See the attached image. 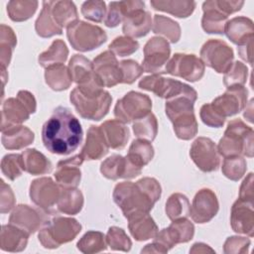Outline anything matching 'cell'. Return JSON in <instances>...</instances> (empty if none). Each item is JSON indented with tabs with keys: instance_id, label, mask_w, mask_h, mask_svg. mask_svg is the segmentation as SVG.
<instances>
[{
	"instance_id": "1",
	"label": "cell",
	"mask_w": 254,
	"mask_h": 254,
	"mask_svg": "<svg viewBox=\"0 0 254 254\" xmlns=\"http://www.w3.org/2000/svg\"><path fill=\"white\" fill-rule=\"evenodd\" d=\"M83 137L78 119L64 106L57 107L42 128L45 148L56 155H68L80 145Z\"/></svg>"
},
{
	"instance_id": "2",
	"label": "cell",
	"mask_w": 254,
	"mask_h": 254,
	"mask_svg": "<svg viewBox=\"0 0 254 254\" xmlns=\"http://www.w3.org/2000/svg\"><path fill=\"white\" fill-rule=\"evenodd\" d=\"M161 194L160 183L154 178L145 177L136 183L122 182L117 184L113 190L112 197L127 218L133 213L150 212L154 204L160 199Z\"/></svg>"
},
{
	"instance_id": "3",
	"label": "cell",
	"mask_w": 254,
	"mask_h": 254,
	"mask_svg": "<svg viewBox=\"0 0 254 254\" xmlns=\"http://www.w3.org/2000/svg\"><path fill=\"white\" fill-rule=\"evenodd\" d=\"M253 129L241 119L228 122L224 135L216 146L219 155L225 157L246 156L253 157Z\"/></svg>"
},
{
	"instance_id": "4",
	"label": "cell",
	"mask_w": 254,
	"mask_h": 254,
	"mask_svg": "<svg viewBox=\"0 0 254 254\" xmlns=\"http://www.w3.org/2000/svg\"><path fill=\"white\" fill-rule=\"evenodd\" d=\"M80 231L81 224L75 218L56 215L48 218L44 223L38 238L45 248L56 249L72 241Z\"/></svg>"
},
{
	"instance_id": "5",
	"label": "cell",
	"mask_w": 254,
	"mask_h": 254,
	"mask_svg": "<svg viewBox=\"0 0 254 254\" xmlns=\"http://www.w3.org/2000/svg\"><path fill=\"white\" fill-rule=\"evenodd\" d=\"M66 37L71 47L79 52L95 50L107 40V35L103 29L80 20L66 28Z\"/></svg>"
},
{
	"instance_id": "6",
	"label": "cell",
	"mask_w": 254,
	"mask_h": 254,
	"mask_svg": "<svg viewBox=\"0 0 254 254\" xmlns=\"http://www.w3.org/2000/svg\"><path fill=\"white\" fill-rule=\"evenodd\" d=\"M69 100L76 112L84 119L99 121L108 113L112 97L110 93L104 90L100 95L86 96L79 92L75 87L71 90Z\"/></svg>"
},
{
	"instance_id": "7",
	"label": "cell",
	"mask_w": 254,
	"mask_h": 254,
	"mask_svg": "<svg viewBox=\"0 0 254 254\" xmlns=\"http://www.w3.org/2000/svg\"><path fill=\"white\" fill-rule=\"evenodd\" d=\"M152 100L144 93L129 91L118 99L114 107V116L123 123L134 122L151 112Z\"/></svg>"
},
{
	"instance_id": "8",
	"label": "cell",
	"mask_w": 254,
	"mask_h": 254,
	"mask_svg": "<svg viewBox=\"0 0 254 254\" xmlns=\"http://www.w3.org/2000/svg\"><path fill=\"white\" fill-rule=\"evenodd\" d=\"M204 65L211 67L218 73H225L233 64L234 54L227 43L218 39L206 41L199 52Z\"/></svg>"
},
{
	"instance_id": "9",
	"label": "cell",
	"mask_w": 254,
	"mask_h": 254,
	"mask_svg": "<svg viewBox=\"0 0 254 254\" xmlns=\"http://www.w3.org/2000/svg\"><path fill=\"white\" fill-rule=\"evenodd\" d=\"M204 71L205 65L193 54L177 53L168 61L165 67V73L182 77L190 82L200 80Z\"/></svg>"
},
{
	"instance_id": "10",
	"label": "cell",
	"mask_w": 254,
	"mask_h": 254,
	"mask_svg": "<svg viewBox=\"0 0 254 254\" xmlns=\"http://www.w3.org/2000/svg\"><path fill=\"white\" fill-rule=\"evenodd\" d=\"M142 67L145 72L153 74L165 73V67L169 61L171 48L169 42L162 37H153L145 44Z\"/></svg>"
},
{
	"instance_id": "11",
	"label": "cell",
	"mask_w": 254,
	"mask_h": 254,
	"mask_svg": "<svg viewBox=\"0 0 254 254\" xmlns=\"http://www.w3.org/2000/svg\"><path fill=\"white\" fill-rule=\"evenodd\" d=\"M190 156L195 166L204 173L216 171L220 164L216 145L207 137H198L193 141L190 149Z\"/></svg>"
},
{
	"instance_id": "12",
	"label": "cell",
	"mask_w": 254,
	"mask_h": 254,
	"mask_svg": "<svg viewBox=\"0 0 254 254\" xmlns=\"http://www.w3.org/2000/svg\"><path fill=\"white\" fill-rule=\"evenodd\" d=\"M139 87L151 91L155 95L165 98L166 100L193 89L190 85L180 80L163 77L160 74H151L143 77L139 82Z\"/></svg>"
},
{
	"instance_id": "13",
	"label": "cell",
	"mask_w": 254,
	"mask_h": 254,
	"mask_svg": "<svg viewBox=\"0 0 254 254\" xmlns=\"http://www.w3.org/2000/svg\"><path fill=\"white\" fill-rule=\"evenodd\" d=\"M248 90L245 86H231L214 98L210 103L214 110L224 119L242 111L247 105Z\"/></svg>"
},
{
	"instance_id": "14",
	"label": "cell",
	"mask_w": 254,
	"mask_h": 254,
	"mask_svg": "<svg viewBox=\"0 0 254 254\" xmlns=\"http://www.w3.org/2000/svg\"><path fill=\"white\" fill-rule=\"evenodd\" d=\"M62 191V187L50 177H43L34 180L30 186L31 200L45 211L58 203Z\"/></svg>"
},
{
	"instance_id": "15",
	"label": "cell",
	"mask_w": 254,
	"mask_h": 254,
	"mask_svg": "<svg viewBox=\"0 0 254 254\" xmlns=\"http://www.w3.org/2000/svg\"><path fill=\"white\" fill-rule=\"evenodd\" d=\"M194 225L188 218L173 220L167 227L162 229L154 237V240L163 245L168 251L179 243H186L192 239Z\"/></svg>"
},
{
	"instance_id": "16",
	"label": "cell",
	"mask_w": 254,
	"mask_h": 254,
	"mask_svg": "<svg viewBox=\"0 0 254 254\" xmlns=\"http://www.w3.org/2000/svg\"><path fill=\"white\" fill-rule=\"evenodd\" d=\"M152 28V18L150 12L145 10V3L136 0L134 7L128 12L123 20L122 31L130 38H142L146 36Z\"/></svg>"
},
{
	"instance_id": "17",
	"label": "cell",
	"mask_w": 254,
	"mask_h": 254,
	"mask_svg": "<svg viewBox=\"0 0 254 254\" xmlns=\"http://www.w3.org/2000/svg\"><path fill=\"white\" fill-rule=\"evenodd\" d=\"M141 167L135 165L127 156L118 154L111 155L100 165V173L108 180L116 181L118 179H133L142 172Z\"/></svg>"
},
{
	"instance_id": "18",
	"label": "cell",
	"mask_w": 254,
	"mask_h": 254,
	"mask_svg": "<svg viewBox=\"0 0 254 254\" xmlns=\"http://www.w3.org/2000/svg\"><path fill=\"white\" fill-rule=\"evenodd\" d=\"M219 202L216 194L209 189L199 190L190 205V216L196 223L209 222L218 212Z\"/></svg>"
},
{
	"instance_id": "19",
	"label": "cell",
	"mask_w": 254,
	"mask_h": 254,
	"mask_svg": "<svg viewBox=\"0 0 254 254\" xmlns=\"http://www.w3.org/2000/svg\"><path fill=\"white\" fill-rule=\"evenodd\" d=\"M93 69L106 87L122 83V72L116 56L111 51L99 54L92 62Z\"/></svg>"
},
{
	"instance_id": "20",
	"label": "cell",
	"mask_w": 254,
	"mask_h": 254,
	"mask_svg": "<svg viewBox=\"0 0 254 254\" xmlns=\"http://www.w3.org/2000/svg\"><path fill=\"white\" fill-rule=\"evenodd\" d=\"M45 214L28 204H19L12 210L9 223L31 235L39 230L47 221Z\"/></svg>"
},
{
	"instance_id": "21",
	"label": "cell",
	"mask_w": 254,
	"mask_h": 254,
	"mask_svg": "<svg viewBox=\"0 0 254 254\" xmlns=\"http://www.w3.org/2000/svg\"><path fill=\"white\" fill-rule=\"evenodd\" d=\"M253 202L238 198L231 206L230 224L233 231L245 234L249 237L254 235V210Z\"/></svg>"
},
{
	"instance_id": "22",
	"label": "cell",
	"mask_w": 254,
	"mask_h": 254,
	"mask_svg": "<svg viewBox=\"0 0 254 254\" xmlns=\"http://www.w3.org/2000/svg\"><path fill=\"white\" fill-rule=\"evenodd\" d=\"M83 161L84 159L80 154L60 161L54 175L56 182L63 188H76L81 179L79 167Z\"/></svg>"
},
{
	"instance_id": "23",
	"label": "cell",
	"mask_w": 254,
	"mask_h": 254,
	"mask_svg": "<svg viewBox=\"0 0 254 254\" xmlns=\"http://www.w3.org/2000/svg\"><path fill=\"white\" fill-rule=\"evenodd\" d=\"M30 110L24 102L16 97H10L2 103L1 110V132L11 127L22 125L23 122L29 119Z\"/></svg>"
},
{
	"instance_id": "24",
	"label": "cell",
	"mask_w": 254,
	"mask_h": 254,
	"mask_svg": "<svg viewBox=\"0 0 254 254\" xmlns=\"http://www.w3.org/2000/svg\"><path fill=\"white\" fill-rule=\"evenodd\" d=\"M127 220L129 231L137 241L154 238L159 232L158 226L149 212L133 213L127 217Z\"/></svg>"
},
{
	"instance_id": "25",
	"label": "cell",
	"mask_w": 254,
	"mask_h": 254,
	"mask_svg": "<svg viewBox=\"0 0 254 254\" xmlns=\"http://www.w3.org/2000/svg\"><path fill=\"white\" fill-rule=\"evenodd\" d=\"M203 15L201 27L207 34H224V28L228 16L223 13L216 4V0H208L202 4Z\"/></svg>"
},
{
	"instance_id": "26",
	"label": "cell",
	"mask_w": 254,
	"mask_h": 254,
	"mask_svg": "<svg viewBox=\"0 0 254 254\" xmlns=\"http://www.w3.org/2000/svg\"><path fill=\"white\" fill-rule=\"evenodd\" d=\"M109 147L105 141L99 126L91 125L87 130L85 143L81 149L80 155L84 160H99L108 153Z\"/></svg>"
},
{
	"instance_id": "27",
	"label": "cell",
	"mask_w": 254,
	"mask_h": 254,
	"mask_svg": "<svg viewBox=\"0 0 254 254\" xmlns=\"http://www.w3.org/2000/svg\"><path fill=\"white\" fill-rule=\"evenodd\" d=\"M99 127L109 148L121 150L126 146L130 137V131L125 123L117 119H111L103 122Z\"/></svg>"
},
{
	"instance_id": "28",
	"label": "cell",
	"mask_w": 254,
	"mask_h": 254,
	"mask_svg": "<svg viewBox=\"0 0 254 254\" xmlns=\"http://www.w3.org/2000/svg\"><path fill=\"white\" fill-rule=\"evenodd\" d=\"M224 34L233 44L241 46L249 39L254 38L253 21L244 16L232 18L227 21Z\"/></svg>"
},
{
	"instance_id": "29",
	"label": "cell",
	"mask_w": 254,
	"mask_h": 254,
	"mask_svg": "<svg viewBox=\"0 0 254 254\" xmlns=\"http://www.w3.org/2000/svg\"><path fill=\"white\" fill-rule=\"evenodd\" d=\"M29 234L13 224L2 225L0 236V247L7 252H21L27 244Z\"/></svg>"
},
{
	"instance_id": "30",
	"label": "cell",
	"mask_w": 254,
	"mask_h": 254,
	"mask_svg": "<svg viewBox=\"0 0 254 254\" xmlns=\"http://www.w3.org/2000/svg\"><path fill=\"white\" fill-rule=\"evenodd\" d=\"M51 15L55 23L61 28H67L69 25L77 21V10L72 1L58 0L47 1Z\"/></svg>"
},
{
	"instance_id": "31",
	"label": "cell",
	"mask_w": 254,
	"mask_h": 254,
	"mask_svg": "<svg viewBox=\"0 0 254 254\" xmlns=\"http://www.w3.org/2000/svg\"><path fill=\"white\" fill-rule=\"evenodd\" d=\"M34 132L28 127L19 125L2 131V145L8 150H20L33 143Z\"/></svg>"
},
{
	"instance_id": "32",
	"label": "cell",
	"mask_w": 254,
	"mask_h": 254,
	"mask_svg": "<svg viewBox=\"0 0 254 254\" xmlns=\"http://www.w3.org/2000/svg\"><path fill=\"white\" fill-rule=\"evenodd\" d=\"M22 158L25 172L33 176L49 174L53 169L51 161L36 149L25 150L22 153Z\"/></svg>"
},
{
	"instance_id": "33",
	"label": "cell",
	"mask_w": 254,
	"mask_h": 254,
	"mask_svg": "<svg viewBox=\"0 0 254 254\" xmlns=\"http://www.w3.org/2000/svg\"><path fill=\"white\" fill-rule=\"evenodd\" d=\"M151 6L157 10L169 13L178 18H188L195 8L194 1L189 0H152Z\"/></svg>"
},
{
	"instance_id": "34",
	"label": "cell",
	"mask_w": 254,
	"mask_h": 254,
	"mask_svg": "<svg viewBox=\"0 0 254 254\" xmlns=\"http://www.w3.org/2000/svg\"><path fill=\"white\" fill-rule=\"evenodd\" d=\"M83 194L76 188H63L58 200V209L69 215L77 214L83 206Z\"/></svg>"
},
{
	"instance_id": "35",
	"label": "cell",
	"mask_w": 254,
	"mask_h": 254,
	"mask_svg": "<svg viewBox=\"0 0 254 254\" xmlns=\"http://www.w3.org/2000/svg\"><path fill=\"white\" fill-rule=\"evenodd\" d=\"M67 67L72 81L77 85L85 83L95 75L92 63L82 55H73Z\"/></svg>"
},
{
	"instance_id": "36",
	"label": "cell",
	"mask_w": 254,
	"mask_h": 254,
	"mask_svg": "<svg viewBox=\"0 0 254 254\" xmlns=\"http://www.w3.org/2000/svg\"><path fill=\"white\" fill-rule=\"evenodd\" d=\"M46 83L55 91H62L67 89L71 83L68 67L64 64H54L45 69Z\"/></svg>"
},
{
	"instance_id": "37",
	"label": "cell",
	"mask_w": 254,
	"mask_h": 254,
	"mask_svg": "<svg viewBox=\"0 0 254 254\" xmlns=\"http://www.w3.org/2000/svg\"><path fill=\"white\" fill-rule=\"evenodd\" d=\"M68 56V49L65 43L61 40H55L50 48L39 56V64L43 67H48L54 64H64Z\"/></svg>"
},
{
	"instance_id": "38",
	"label": "cell",
	"mask_w": 254,
	"mask_h": 254,
	"mask_svg": "<svg viewBox=\"0 0 254 254\" xmlns=\"http://www.w3.org/2000/svg\"><path fill=\"white\" fill-rule=\"evenodd\" d=\"M165 211L169 219L172 221L181 218H188L190 215V203L189 198L181 192L171 194L166 202Z\"/></svg>"
},
{
	"instance_id": "39",
	"label": "cell",
	"mask_w": 254,
	"mask_h": 254,
	"mask_svg": "<svg viewBox=\"0 0 254 254\" xmlns=\"http://www.w3.org/2000/svg\"><path fill=\"white\" fill-rule=\"evenodd\" d=\"M154 148L151 142L144 139L134 140L126 155L135 165L143 168L148 165L154 158Z\"/></svg>"
},
{
	"instance_id": "40",
	"label": "cell",
	"mask_w": 254,
	"mask_h": 254,
	"mask_svg": "<svg viewBox=\"0 0 254 254\" xmlns=\"http://www.w3.org/2000/svg\"><path fill=\"white\" fill-rule=\"evenodd\" d=\"M153 33L162 35L171 43H177L181 38V27L178 22L173 19L163 16L155 15L152 23Z\"/></svg>"
},
{
	"instance_id": "41",
	"label": "cell",
	"mask_w": 254,
	"mask_h": 254,
	"mask_svg": "<svg viewBox=\"0 0 254 254\" xmlns=\"http://www.w3.org/2000/svg\"><path fill=\"white\" fill-rule=\"evenodd\" d=\"M77 249L85 254H93L105 251L107 248L106 237L100 231L89 230L76 243Z\"/></svg>"
},
{
	"instance_id": "42",
	"label": "cell",
	"mask_w": 254,
	"mask_h": 254,
	"mask_svg": "<svg viewBox=\"0 0 254 254\" xmlns=\"http://www.w3.org/2000/svg\"><path fill=\"white\" fill-rule=\"evenodd\" d=\"M174 132L179 139L190 140L197 134V122L194 112L182 114L171 121Z\"/></svg>"
},
{
	"instance_id": "43",
	"label": "cell",
	"mask_w": 254,
	"mask_h": 254,
	"mask_svg": "<svg viewBox=\"0 0 254 254\" xmlns=\"http://www.w3.org/2000/svg\"><path fill=\"white\" fill-rule=\"evenodd\" d=\"M17 45V37L13 29L5 24L0 26V64L6 68L12 58L13 51Z\"/></svg>"
},
{
	"instance_id": "44",
	"label": "cell",
	"mask_w": 254,
	"mask_h": 254,
	"mask_svg": "<svg viewBox=\"0 0 254 254\" xmlns=\"http://www.w3.org/2000/svg\"><path fill=\"white\" fill-rule=\"evenodd\" d=\"M35 30L42 38H51L55 35H61L63 33V29H61L55 23L47 1L43 2L42 11L35 23Z\"/></svg>"
},
{
	"instance_id": "45",
	"label": "cell",
	"mask_w": 254,
	"mask_h": 254,
	"mask_svg": "<svg viewBox=\"0 0 254 254\" xmlns=\"http://www.w3.org/2000/svg\"><path fill=\"white\" fill-rule=\"evenodd\" d=\"M38 1L13 0L7 4V13L14 22H23L30 19L38 8Z\"/></svg>"
},
{
	"instance_id": "46",
	"label": "cell",
	"mask_w": 254,
	"mask_h": 254,
	"mask_svg": "<svg viewBox=\"0 0 254 254\" xmlns=\"http://www.w3.org/2000/svg\"><path fill=\"white\" fill-rule=\"evenodd\" d=\"M132 127L133 132L138 139H144L149 142L154 141L158 134V121L152 112L135 120Z\"/></svg>"
},
{
	"instance_id": "47",
	"label": "cell",
	"mask_w": 254,
	"mask_h": 254,
	"mask_svg": "<svg viewBox=\"0 0 254 254\" xmlns=\"http://www.w3.org/2000/svg\"><path fill=\"white\" fill-rule=\"evenodd\" d=\"M247 163L243 156L225 157L221 166L222 174L231 181L240 180L246 173Z\"/></svg>"
},
{
	"instance_id": "48",
	"label": "cell",
	"mask_w": 254,
	"mask_h": 254,
	"mask_svg": "<svg viewBox=\"0 0 254 254\" xmlns=\"http://www.w3.org/2000/svg\"><path fill=\"white\" fill-rule=\"evenodd\" d=\"M105 237H106L107 245L112 250L128 252L132 247L131 239L126 234L125 230L120 227H117V226L109 227Z\"/></svg>"
},
{
	"instance_id": "49",
	"label": "cell",
	"mask_w": 254,
	"mask_h": 254,
	"mask_svg": "<svg viewBox=\"0 0 254 254\" xmlns=\"http://www.w3.org/2000/svg\"><path fill=\"white\" fill-rule=\"evenodd\" d=\"M1 171L10 181L16 180L25 172L22 154L5 155L1 161Z\"/></svg>"
},
{
	"instance_id": "50",
	"label": "cell",
	"mask_w": 254,
	"mask_h": 254,
	"mask_svg": "<svg viewBox=\"0 0 254 254\" xmlns=\"http://www.w3.org/2000/svg\"><path fill=\"white\" fill-rule=\"evenodd\" d=\"M248 76V68L241 62H234L230 68L224 73L223 83L227 87L244 86Z\"/></svg>"
},
{
	"instance_id": "51",
	"label": "cell",
	"mask_w": 254,
	"mask_h": 254,
	"mask_svg": "<svg viewBox=\"0 0 254 254\" xmlns=\"http://www.w3.org/2000/svg\"><path fill=\"white\" fill-rule=\"evenodd\" d=\"M80 11L85 19L100 23L105 19L107 8L104 1L89 0L82 3Z\"/></svg>"
},
{
	"instance_id": "52",
	"label": "cell",
	"mask_w": 254,
	"mask_h": 254,
	"mask_svg": "<svg viewBox=\"0 0 254 254\" xmlns=\"http://www.w3.org/2000/svg\"><path fill=\"white\" fill-rule=\"evenodd\" d=\"M108 48L116 56L127 57L139 49V43L130 37L119 36L110 43Z\"/></svg>"
},
{
	"instance_id": "53",
	"label": "cell",
	"mask_w": 254,
	"mask_h": 254,
	"mask_svg": "<svg viewBox=\"0 0 254 254\" xmlns=\"http://www.w3.org/2000/svg\"><path fill=\"white\" fill-rule=\"evenodd\" d=\"M125 16H126L125 1L110 2L108 4L106 16L104 19V24L109 28L117 27L121 22H123Z\"/></svg>"
},
{
	"instance_id": "54",
	"label": "cell",
	"mask_w": 254,
	"mask_h": 254,
	"mask_svg": "<svg viewBox=\"0 0 254 254\" xmlns=\"http://www.w3.org/2000/svg\"><path fill=\"white\" fill-rule=\"evenodd\" d=\"M122 72V83L131 84L144 72L143 67L133 60H124L119 63Z\"/></svg>"
},
{
	"instance_id": "55",
	"label": "cell",
	"mask_w": 254,
	"mask_h": 254,
	"mask_svg": "<svg viewBox=\"0 0 254 254\" xmlns=\"http://www.w3.org/2000/svg\"><path fill=\"white\" fill-rule=\"evenodd\" d=\"M250 239L241 236L228 237L223 245V252L225 254H244L248 253L250 246Z\"/></svg>"
},
{
	"instance_id": "56",
	"label": "cell",
	"mask_w": 254,
	"mask_h": 254,
	"mask_svg": "<svg viewBox=\"0 0 254 254\" xmlns=\"http://www.w3.org/2000/svg\"><path fill=\"white\" fill-rule=\"evenodd\" d=\"M199 117L205 125L214 128L222 127L225 122V119L214 110L210 103H205L200 107Z\"/></svg>"
},
{
	"instance_id": "57",
	"label": "cell",
	"mask_w": 254,
	"mask_h": 254,
	"mask_svg": "<svg viewBox=\"0 0 254 254\" xmlns=\"http://www.w3.org/2000/svg\"><path fill=\"white\" fill-rule=\"evenodd\" d=\"M1 183V192H0V211L1 213L9 212L15 206V195L10 188L3 180Z\"/></svg>"
},
{
	"instance_id": "58",
	"label": "cell",
	"mask_w": 254,
	"mask_h": 254,
	"mask_svg": "<svg viewBox=\"0 0 254 254\" xmlns=\"http://www.w3.org/2000/svg\"><path fill=\"white\" fill-rule=\"evenodd\" d=\"M253 173H249L243 180L239 189V198L245 201L253 202L254 190H253Z\"/></svg>"
},
{
	"instance_id": "59",
	"label": "cell",
	"mask_w": 254,
	"mask_h": 254,
	"mask_svg": "<svg viewBox=\"0 0 254 254\" xmlns=\"http://www.w3.org/2000/svg\"><path fill=\"white\" fill-rule=\"evenodd\" d=\"M17 97L20 98L24 104L28 107V109L30 110L31 114L35 113L36 112V109H37V101H36V98L35 96L33 95V93H31L30 91L28 90H20L18 91L17 93Z\"/></svg>"
},
{
	"instance_id": "60",
	"label": "cell",
	"mask_w": 254,
	"mask_h": 254,
	"mask_svg": "<svg viewBox=\"0 0 254 254\" xmlns=\"http://www.w3.org/2000/svg\"><path fill=\"white\" fill-rule=\"evenodd\" d=\"M253 39H249L247 42L242 44L241 46H238V54L239 57L248 63L249 64H252V47H253Z\"/></svg>"
},
{
	"instance_id": "61",
	"label": "cell",
	"mask_w": 254,
	"mask_h": 254,
	"mask_svg": "<svg viewBox=\"0 0 254 254\" xmlns=\"http://www.w3.org/2000/svg\"><path fill=\"white\" fill-rule=\"evenodd\" d=\"M168 250L161 245L159 242L157 241H153L150 244H147L142 250L141 253H167Z\"/></svg>"
},
{
	"instance_id": "62",
	"label": "cell",
	"mask_w": 254,
	"mask_h": 254,
	"mask_svg": "<svg viewBox=\"0 0 254 254\" xmlns=\"http://www.w3.org/2000/svg\"><path fill=\"white\" fill-rule=\"evenodd\" d=\"M214 253V250L210 248L207 244H204L202 242H197L192 245V247L190 249V253Z\"/></svg>"
},
{
	"instance_id": "63",
	"label": "cell",
	"mask_w": 254,
	"mask_h": 254,
	"mask_svg": "<svg viewBox=\"0 0 254 254\" xmlns=\"http://www.w3.org/2000/svg\"><path fill=\"white\" fill-rule=\"evenodd\" d=\"M246 107V106H245ZM248 107H249V109H245V112H244V117L249 121V122H252L253 120V100L251 99L250 100V102H249V104H248Z\"/></svg>"
}]
</instances>
